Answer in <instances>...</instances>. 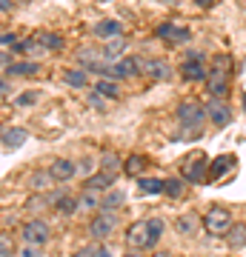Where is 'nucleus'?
I'll list each match as a JSON object with an SVG mask.
<instances>
[{
    "mask_svg": "<svg viewBox=\"0 0 246 257\" xmlns=\"http://www.w3.org/2000/svg\"><path fill=\"white\" fill-rule=\"evenodd\" d=\"M175 120H178V126L186 135H201L203 120H209V117H206V106H201L198 100H183L175 109Z\"/></svg>",
    "mask_w": 246,
    "mask_h": 257,
    "instance_id": "1",
    "label": "nucleus"
},
{
    "mask_svg": "<svg viewBox=\"0 0 246 257\" xmlns=\"http://www.w3.org/2000/svg\"><path fill=\"white\" fill-rule=\"evenodd\" d=\"M226 57H215V69H209V77H206V89H209L212 97L223 100V94L229 92V72H226Z\"/></svg>",
    "mask_w": 246,
    "mask_h": 257,
    "instance_id": "2",
    "label": "nucleus"
},
{
    "mask_svg": "<svg viewBox=\"0 0 246 257\" xmlns=\"http://www.w3.org/2000/svg\"><path fill=\"white\" fill-rule=\"evenodd\" d=\"M203 229L209 231V234L226 237L229 231H232V214H229V209H223V206H212V209L206 211V217H203Z\"/></svg>",
    "mask_w": 246,
    "mask_h": 257,
    "instance_id": "3",
    "label": "nucleus"
},
{
    "mask_svg": "<svg viewBox=\"0 0 246 257\" xmlns=\"http://www.w3.org/2000/svg\"><path fill=\"white\" fill-rule=\"evenodd\" d=\"M181 175L186 183H195L201 186L206 177H209V163H206V157L203 155H195V157H186L181 166Z\"/></svg>",
    "mask_w": 246,
    "mask_h": 257,
    "instance_id": "4",
    "label": "nucleus"
},
{
    "mask_svg": "<svg viewBox=\"0 0 246 257\" xmlns=\"http://www.w3.org/2000/svg\"><path fill=\"white\" fill-rule=\"evenodd\" d=\"M20 234H23V243H29V246H46L52 240V229L43 220H26Z\"/></svg>",
    "mask_w": 246,
    "mask_h": 257,
    "instance_id": "5",
    "label": "nucleus"
},
{
    "mask_svg": "<svg viewBox=\"0 0 246 257\" xmlns=\"http://www.w3.org/2000/svg\"><path fill=\"white\" fill-rule=\"evenodd\" d=\"M143 57H123L118 63L109 66V80H123V77H135L143 72Z\"/></svg>",
    "mask_w": 246,
    "mask_h": 257,
    "instance_id": "6",
    "label": "nucleus"
},
{
    "mask_svg": "<svg viewBox=\"0 0 246 257\" xmlns=\"http://www.w3.org/2000/svg\"><path fill=\"white\" fill-rule=\"evenodd\" d=\"M118 220H115V214H95L89 220V237L92 240H106L115 231Z\"/></svg>",
    "mask_w": 246,
    "mask_h": 257,
    "instance_id": "7",
    "label": "nucleus"
},
{
    "mask_svg": "<svg viewBox=\"0 0 246 257\" xmlns=\"http://www.w3.org/2000/svg\"><path fill=\"white\" fill-rule=\"evenodd\" d=\"M206 117H209V123H215L218 128H223V126L232 123V109L226 106V100L212 97V100L206 103Z\"/></svg>",
    "mask_w": 246,
    "mask_h": 257,
    "instance_id": "8",
    "label": "nucleus"
},
{
    "mask_svg": "<svg viewBox=\"0 0 246 257\" xmlns=\"http://www.w3.org/2000/svg\"><path fill=\"white\" fill-rule=\"evenodd\" d=\"M155 35L166 43H189L192 40V32L186 26H178V23H160L155 29Z\"/></svg>",
    "mask_w": 246,
    "mask_h": 257,
    "instance_id": "9",
    "label": "nucleus"
},
{
    "mask_svg": "<svg viewBox=\"0 0 246 257\" xmlns=\"http://www.w3.org/2000/svg\"><path fill=\"white\" fill-rule=\"evenodd\" d=\"M126 246L129 248H149V226H146V220H137L129 226L126 231Z\"/></svg>",
    "mask_w": 246,
    "mask_h": 257,
    "instance_id": "10",
    "label": "nucleus"
},
{
    "mask_svg": "<svg viewBox=\"0 0 246 257\" xmlns=\"http://www.w3.org/2000/svg\"><path fill=\"white\" fill-rule=\"evenodd\" d=\"M49 175L55 177L57 183H66V180H72V177L77 175V163L66 160V157H57V160L49 163Z\"/></svg>",
    "mask_w": 246,
    "mask_h": 257,
    "instance_id": "11",
    "label": "nucleus"
},
{
    "mask_svg": "<svg viewBox=\"0 0 246 257\" xmlns=\"http://www.w3.org/2000/svg\"><path fill=\"white\" fill-rule=\"evenodd\" d=\"M92 32L101 37L103 43H109V40L123 37V23H120V20H98V23L92 26Z\"/></svg>",
    "mask_w": 246,
    "mask_h": 257,
    "instance_id": "12",
    "label": "nucleus"
},
{
    "mask_svg": "<svg viewBox=\"0 0 246 257\" xmlns=\"http://www.w3.org/2000/svg\"><path fill=\"white\" fill-rule=\"evenodd\" d=\"M0 138H3V152H18V149L29 140V132L20 128V126H12V128H3Z\"/></svg>",
    "mask_w": 246,
    "mask_h": 257,
    "instance_id": "13",
    "label": "nucleus"
},
{
    "mask_svg": "<svg viewBox=\"0 0 246 257\" xmlns=\"http://www.w3.org/2000/svg\"><path fill=\"white\" fill-rule=\"evenodd\" d=\"M178 72H181L183 80H189V83H206V77H209V72L203 69L201 60H183Z\"/></svg>",
    "mask_w": 246,
    "mask_h": 257,
    "instance_id": "14",
    "label": "nucleus"
},
{
    "mask_svg": "<svg viewBox=\"0 0 246 257\" xmlns=\"http://www.w3.org/2000/svg\"><path fill=\"white\" fill-rule=\"evenodd\" d=\"M143 74H149V77L157 80V83H166V80H172V66L166 63V60H146Z\"/></svg>",
    "mask_w": 246,
    "mask_h": 257,
    "instance_id": "15",
    "label": "nucleus"
},
{
    "mask_svg": "<svg viewBox=\"0 0 246 257\" xmlns=\"http://www.w3.org/2000/svg\"><path fill=\"white\" fill-rule=\"evenodd\" d=\"M120 206H126V192L123 189H112V192L103 194V203H101V211L98 214H115Z\"/></svg>",
    "mask_w": 246,
    "mask_h": 257,
    "instance_id": "16",
    "label": "nucleus"
},
{
    "mask_svg": "<svg viewBox=\"0 0 246 257\" xmlns=\"http://www.w3.org/2000/svg\"><path fill=\"white\" fill-rule=\"evenodd\" d=\"M198 226H201V217H198L195 211H186V214H181V217L175 220V231L183 234V237H192V234L198 231Z\"/></svg>",
    "mask_w": 246,
    "mask_h": 257,
    "instance_id": "17",
    "label": "nucleus"
},
{
    "mask_svg": "<svg viewBox=\"0 0 246 257\" xmlns=\"http://www.w3.org/2000/svg\"><path fill=\"white\" fill-rule=\"evenodd\" d=\"M123 49H126V40H123V37H118V40L103 43L101 55H103V60L112 66V63H118V60H123Z\"/></svg>",
    "mask_w": 246,
    "mask_h": 257,
    "instance_id": "18",
    "label": "nucleus"
},
{
    "mask_svg": "<svg viewBox=\"0 0 246 257\" xmlns=\"http://www.w3.org/2000/svg\"><path fill=\"white\" fill-rule=\"evenodd\" d=\"M235 169V157L232 155H220V157H215L209 163V177L212 180H220V177L226 175V172H232Z\"/></svg>",
    "mask_w": 246,
    "mask_h": 257,
    "instance_id": "19",
    "label": "nucleus"
},
{
    "mask_svg": "<svg viewBox=\"0 0 246 257\" xmlns=\"http://www.w3.org/2000/svg\"><path fill=\"white\" fill-rule=\"evenodd\" d=\"M101 203H103V194L95 192V189H83V194L77 197V206H80V211H101Z\"/></svg>",
    "mask_w": 246,
    "mask_h": 257,
    "instance_id": "20",
    "label": "nucleus"
},
{
    "mask_svg": "<svg viewBox=\"0 0 246 257\" xmlns=\"http://www.w3.org/2000/svg\"><path fill=\"white\" fill-rule=\"evenodd\" d=\"M55 211H60L63 217H72L74 211H80V206H77V197H72V194H55Z\"/></svg>",
    "mask_w": 246,
    "mask_h": 257,
    "instance_id": "21",
    "label": "nucleus"
},
{
    "mask_svg": "<svg viewBox=\"0 0 246 257\" xmlns=\"http://www.w3.org/2000/svg\"><path fill=\"white\" fill-rule=\"evenodd\" d=\"M115 177L118 175H109V172H98V175L92 177V180H86V189H95V192H112L115 189Z\"/></svg>",
    "mask_w": 246,
    "mask_h": 257,
    "instance_id": "22",
    "label": "nucleus"
},
{
    "mask_svg": "<svg viewBox=\"0 0 246 257\" xmlns=\"http://www.w3.org/2000/svg\"><path fill=\"white\" fill-rule=\"evenodd\" d=\"M63 80H66V86H72V89H86V86H89V72H86V69H66Z\"/></svg>",
    "mask_w": 246,
    "mask_h": 257,
    "instance_id": "23",
    "label": "nucleus"
},
{
    "mask_svg": "<svg viewBox=\"0 0 246 257\" xmlns=\"http://www.w3.org/2000/svg\"><path fill=\"white\" fill-rule=\"evenodd\" d=\"M37 72H40V63L37 60H20V63H15L6 72V77L9 74H15V77H29V74H37Z\"/></svg>",
    "mask_w": 246,
    "mask_h": 257,
    "instance_id": "24",
    "label": "nucleus"
},
{
    "mask_svg": "<svg viewBox=\"0 0 246 257\" xmlns=\"http://www.w3.org/2000/svg\"><path fill=\"white\" fill-rule=\"evenodd\" d=\"M37 40H40L43 52H60V49H63V37L55 35V32H40V35H37Z\"/></svg>",
    "mask_w": 246,
    "mask_h": 257,
    "instance_id": "25",
    "label": "nucleus"
},
{
    "mask_svg": "<svg viewBox=\"0 0 246 257\" xmlns=\"http://www.w3.org/2000/svg\"><path fill=\"white\" fill-rule=\"evenodd\" d=\"M95 92L101 94V97H120V86H118V80L101 77V80L95 83Z\"/></svg>",
    "mask_w": 246,
    "mask_h": 257,
    "instance_id": "26",
    "label": "nucleus"
},
{
    "mask_svg": "<svg viewBox=\"0 0 246 257\" xmlns=\"http://www.w3.org/2000/svg\"><path fill=\"white\" fill-rule=\"evenodd\" d=\"M126 166V160H120L115 152H106V155L101 157V172H109V175H118L120 169Z\"/></svg>",
    "mask_w": 246,
    "mask_h": 257,
    "instance_id": "27",
    "label": "nucleus"
},
{
    "mask_svg": "<svg viewBox=\"0 0 246 257\" xmlns=\"http://www.w3.org/2000/svg\"><path fill=\"white\" fill-rule=\"evenodd\" d=\"M146 166H149V163H146V157H140V155H132V157L126 160V166H123V172L140 180V175H143V169H146Z\"/></svg>",
    "mask_w": 246,
    "mask_h": 257,
    "instance_id": "28",
    "label": "nucleus"
},
{
    "mask_svg": "<svg viewBox=\"0 0 246 257\" xmlns=\"http://www.w3.org/2000/svg\"><path fill=\"white\" fill-rule=\"evenodd\" d=\"M146 226H149V248H152V246L157 243V240L163 237L166 223L160 220V217H149V220H146Z\"/></svg>",
    "mask_w": 246,
    "mask_h": 257,
    "instance_id": "29",
    "label": "nucleus"
},
{
    "mask_svg": "<svg viewBox=\"0 0 246 257\" xmlns=\"http://www.w3.org/2000/svg\"><path fill=\"white\" fill-rule=\"evenodd\" d=\"M137 186H140L143 194H163V180L160 177H140Z\"/></svg>",
    "mask_w": 246,
    "mask_h": 257,
    "instance_id": "30",
    "label": "nucleus"
},
{
    "mask_svg": "<svg viewBox=\"0 0 246 257\" xmlns=\"http://www.w3.org/2000/svg\"><path fill=\"white\" fill-rule=\"evenodd\" d=\"M52 183H55V177L49 175V169H46V172H35V175L29 177V186H32L35 192H43L46 186H52Z\"/></svg>",
    "mask_w": 246,
    "mask_h": 257,
    "instance_id": "31",
    "label": "nucleus"
},
{
    "mask_svg": "<svg viewBox=\"0 0 246 257\" xmlns=\"http://www.w3.org/2000/svg\"><path fill=\"white\" fill-rule=\"evenodd\" d=\"M229 248H243L246 246V226H232V231L226 234Z\"/></svg>",
    "mask_w": 246,
    "mask_h": 257,
    "instance_id": "32",
    "label": "nucleus"
},
{
    "mask_svg": "<svg viewBox=\"0 0 246 257\" xmlns=\"http://www.w3.org/2000/svg\"><path fill=\"white\" fill-rule=\"evenodd\" d=\"M37 100H40V92H37V89H26V92H20L18 97H15V106L29 109V106H35Z\"/></svg>",
    "mask_w": 246,
    "mask_h": 257,
    "instance_id": "33",
    "label": "nucleus"
},
{
    "mask_svg": "<svg viewBox=\"0 0 246 257\" xmlns=\"http://www.w3.org/2000/svg\"><path fill=\"white\" fill-rule=\"evenodd\" d=\"M163 194L178 200V197L183 194V180L181 177H169V180H163Z\"/></svg>",
    "mask_w": 246,
    "mask_h": 257,
    "instance_id": "34",
    "label": "nucleus"
},
{
    "mask_svg": "<svg viewBox=\"0 0 246 257\" xmlns=\"http://www.w3.org/2000/svg\"><path fill=\"white\" fill-rule=\"evenodd\" d=\"M46 206H55V194H49V197H40V194H37V197H32V200L26 203V209L32 211V214H37V211H43Z\"/></svg>",
    "mask_w": 246,
    "mask_h": 257,
    "instance_id": "35",
    "label": "nucleus"
},
{
    "mask_svg": "<svg viewBox=\"0 0 246 257\" xmlns=\"http://www.w3.org/2000/svg\"><path fill=\"white\" fill-rule=\"evenodd\" d=\"M18 257H43V246H29V243H23L18 248Z\"/></svg>",
    "mask_w": 246,
    "mask_h": 257,
    "instance_id": "36",
    "label": "nucleus"
},
{
    "mask_svg": "<svg viewBox=\"0 0 246 257\" xmlns=\"http://www.w3.org/2000/svg\"><path fill=\"white\" fill-rule=\"evenodd\" d=\"M77 175H83L86 180H92V177L98 175V172H95V163H92V160H80V163H77Z\"/></svg>",
    "mask_w": 246,
    "mask_h": 257,
    "instance_id": "37",
    "label": "nucleus"
},
{
    "mask_svg": "<svg viewBox=\"0 0 246 257\" xmlns=\"http://www.w3.org/2000/svg\"><path fill=\"white\" fill-rule=\"evenodd\" d=\"M0 257H18V254H15V248H12L9 234H3V237H0Z\"/></svg>",
    "mask_w": 246,
    "mask_h": 257,
    "instance_id": "38",
    "label": "nucleus"
},
{
    "mask_svg": "<svg viewBox=\"0 0 246 257\" xmlns=\"http://www.w3.org/2000/svg\"><path fill=\"white\" fill-rule=\"evenodd\" d=\"M89 106H95V109H106V97H101V94H98V92H92L89 94Z\"/></svg>",
    "mask_w": 246,
    "mask_h": 257,
    "instance_id": "39",
    "label": "nucleus"
},
{
    "mask_svg": "<svg viewBox=\"0 0 246 257\" xmlns=\"http://www.w3.org/2000/svg\"><path fill=\"white\" fill-rule=\"evenodd\" d=\"M0 43H3V52H6V49H15V46H18V37H15V35H12V32H3V37H0Z\"/></svg>",
    "mask_w": 246,
    "mask_h": 257,
    "instance_id": "40",
    "label": "nucleus"
},
{
    "mask_svg": "<svg viewBox=\"0 0 246 257\" xmlns=\"http://www.w3.org/2000/svg\"><path fill=\"white\" fill-rule=\"evenodd\" d=\"M183 60H201V63H203V52H198V49H189Z\"/></svg>",
    "mask_w": 246,
    "mask_h": 257,
    "instance_id": "41",
    "label": "nucleus"
},
{
    "mask_svg": "<svg viewBox=\"0 0 246 257\" xmlns=\"http://www.w3.org/2000/svg\"><path fill=\"white\" fill-rule=\"evenodd\" d=\"M0 92H3V97H9V94H12V86H9V77H3V83H0Z\"/></svg>",
    "mask_w": 246,
    "mask_h": 257,
    "instance_id": "42",
    "label": "nucleus"
},
{
    "mask_svg": "<svg viewBox=\"0 0 246 257\" xmlns=\"http://www.w3.org/2000/svg\"><path fill=\"white\" fill-rule=\"evenodd\" d=\"M72 257H95V251H92V248H77Z\"/></svg>",
    "mask_w": 246,
    "mask_h": 257,
    "instance_id": "43",
    "label": "nucleus"
},
{
    "mask_svg": "<svg viewBox=\"0 0 246 257\" xmlns=\"http://www.w3.org/2000/svg\"><path fill=\"white\" fill-rule=\"evenodd\" d=\"M95 257H112V251H109V248H98V251H95Z\"/></svg>",
    "mask_w": 246,
    "mask_h": 257,
    "instance_id": "44",
    "label": "nucleus"
},
{
    "mask_svg": "<svg viewBox=\"0 0 246 257\" xmlns=\"http://www.w3.org/2000/svg\"><path fill=\"white\" fill-rule=\"evenodd\" d=\"M123 257H137V254H135V251H132V254H123Z\"/></svg>",
    "mask_w": 246,
    "mask_h": 257,
    "instance_id": "45",
    "label": "nucleus"
},
{
    "mask_svg": "<svg viewBox=\"0 0 246 257\" xmlns=\"http://www.w3.org/2000/svg\"><path fill=\"white\" fill-rule=\"evenodd\" d=\"M243 109H246V94H243Z\"/></svg>",
    "mask_w": 246,
    "mask_h": 257,
    "instance_id": "46",
    "label": "nucleus"
}]
</instances>
